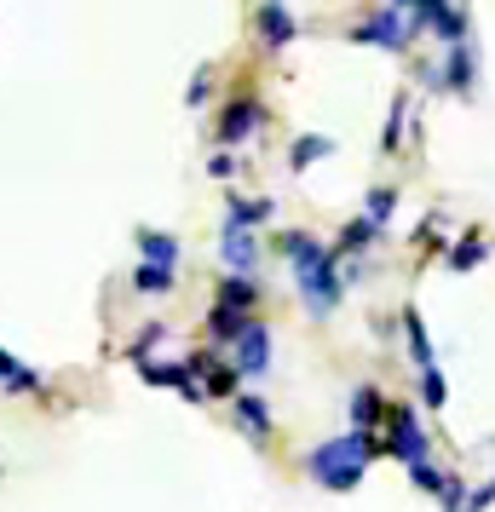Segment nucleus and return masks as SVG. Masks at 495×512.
Masks as SVG:
<instances>
[{
    "label": "nucleus",
    "instance_id": "nucleus-1",
    "mask_svg": "<svg viewBox=\"0 0 495 512\" xmlns=\"http://www.w3.org/2000/svg\"><path fill=\"white\" fill-rule=\"evenodd\" d=\"M277 248H283V259L294 265V288H300V300L311 305V317H334V305H340V294H346L334 248L317 242L311 231H283Z\"/></svg>",
    "mask_w": 495,
    "mask_h": 512
},
{
    "label": "nucleus",
    "instance_id": "nucleus-2",
    "mask_svg": "<svg viewBox=\"0 0 495 512\" xmlns=\"http://www.w3.org/2000/svg\"><path fill=\"white\" fill-rule=\"evenodd\" d=\"M380 455V438H363V432H340V438L317 443L306 455V478L317 489H329V495H352L363 484V472L369 461Z\"/></svg>",
    "mask_w": 495,
    "mask_h": 512
},
{
    "label": "nucleus",
    "instance_id": "nucleus-3",
    "mask_svg": "<svg viewBox=\"0 0 495 512\" xmlns=\"http://www.w3.org/2000/svg\"><path fill=\"white\" fill-rule=\"evenodd\" d=\"M380 455H392V461H403V466L432 461V438H426V426H421V409H409V403H392V409H386Z\"/></svg>",
    "mask_w": 495,
    "mask_h": 512
},
{
    "label": "nucleus",
    "instance_id": "nucleus-4",
    "mask_svg": "<svg viewBox=\"0 0 495 512\" xmlns=\"http://www.w3.org/2000/svg\"><path fill=\"white\" fill-rule=\"evenodd\" d=\"M352 41H375V47H386V52H403L415 41V24H409L403 6H380V12H369V18L352 24Z\"/></svg>",
    "mask_w": 495,
    "mask_h": 512
},
{
    "label": "nucleus",
    "instance_id": "nucleus-5",
    "mask_svg": "<svg viewBox=\"0 0 495 512\" xmlns=\"http://www.w3.org/2000/svg\"><path fill=\"white\" fill-rule=\"evenodd\" d=\"M271 323H254L242 328V340L231 346V369H236V380H260V374H271Z\"/></svg>",
    "mask_w": 495,
    "mask_h": 512
},
{
    "label": "nucleus",
    "instance_id": "nucleus-6",
    "mask_svg": "<svg viewBox=\"0 0 495 512\" xmlns=\"http://www.w3.org/2000/svg\"><path fill=\"white\" fill-rule=\"evenodd\" d=\"M260 127H265V104L254 93H242L219 110V133H213V139H219V150H231V144H248Z\"/></svg>",
    "mask_w": 495,
    "mask_h": 512
},
{
    "label": "nucleus",
    "instance_id": "nucleus-7",
    "mask_svg": "<svg viewBox=\"0 0 495 512\" xmlns=\"http://www.w3.org/2000/svg\"><path fill=\"white\" fill-rule=\"evenodd\" d=\"M432 87L438 93H461V98L478 87V47H472V35L455 41V47H444V70L432 75Z\"/></svg>",
    "mask_w": 495,
    "mask_h": 512
},
{
    "label": "nucleus",
    "instance_id": "nucleus-8",
    "mask_svg": "<svg viewBox=\"0 0 495 512\" xmlns=\"http://www.w3.org/2000/svg\"><path fill=\"white\" fill-rule=\"evenodd\" d=\"M254 24H260L265 52H283V47H294V41H300V24H294V12H288L283 0H265L260 12H254Z\"/></svg>",
    "mask_w": 495,
    "mask_h": 512
},
{
    "label": "nucleus",
    "instance_id": "nucleus-9",
    "mask_svg": "<svg viewBox=\"0 0 495 512\" xmlns=\"http://www.w3.org/2000/svg\"><path fill=\"white\" fill-rule=\"evenodd\" d=\"M190 374H196L202 397H236V369L219 363V351H196V357H190Z\"/></svg>",
    "mask_w": 495,
    "mask_h": 512
},
{
    "label": "nucleus",
    "instance_id": "nucleus-10",
    "mask_svg": "<svg viewBox=\"0 0 495 512\" xmlns=\"http://www.w3.org/2000/svg\"><path fill=\"white\" fill-rule=\"evenodd\" d=\"M254 254H260V236L242 231V225H225L219 231V259L231 265V277H248L254 271Z\"/></svg>",
    "mask_w": 495,
    "mask_h": 512
},
{
    "label": "nucleus",
    "instance_id": "nucleus-11",
    "mask_svg": "<svg viewBox=\"0 0 495 512\" xmlns=\"http://www.w3.org/2000/svg\"><path fill=\"white\" fill-rule=\"evenodd\" d=\"M386 409H392V403L380 397V386H369V380H363V386L352 392V432H363V438H369L375 426H386Z\"/></svg>",
    "mask_w": 495,
    "mask_h": 512
},
{
    "label": "nucleus",
    "instance_id": "nucleus-12",
    "mask_svg": "<svg viewBox=\"0 0 495 512\" xmlns=\"http://www.w3.org/2000/svg\"><path fill=\"white\" fill-rule=\"evenodd\" d=\"M231 409H236V426H242V432H248L254 443H265V438H271V403H265V397H254V392H236V397H231Z\"/></svg>",
    "mask_w": 495,
    "mask_h": 512
},
{
    "label": "nucleus",
    "instance_id": "nucleus-13",
    "mask_svg": "<svg viewBox=\"0 0 495 512\" xmlns=\"http://www.w3.org/2000/svg\"><path fill=\"white\" fill-rule=\"evenodd\" d=\"M139 374L150 380V386H173V392H185L190 403H202V386H196L190 363H139Z\"/></svg>",
    "mask_w": 495,
    "mask_h": 512
},
{
    "label": "nucleus",
    "instance_id": "nucleus-14",
    "mask_svg": "<svg viewBox=\"0 0 495 512\" xmlns=\"http://www.w3.org/2000/svg\"><path fill=\"white\" fill-rule=\"evenodd\" d=\"M277 213V202L271 196H260V202H248V196H236V190H225V225H242V231H254V225H265Z\"/></svg>",
    "mask_w": 495,
    "mask_h": 512
},
{
    "label": "nucleus",
    "instance_id": "nucleus-15",
    "mask_svg": "<svg viewBox=\"0 0 495 512\" xmlns=\"http://www.w3.org/2000/svg\"><path fill=\"white\" fill-rule=\"evenodd\" d=\"M213 305L254 317V305H260V277H219V300H213Z\"/></svg>",
    "mask_w": 495,
    "mask_h": 512
},
{
    "label": "nucleus",
    "instance_id": "nucleus-16",
    "mask_svg": "<svg viewBox=\"0 0 495 512\" xmlns=\"http://www.w3.org/2000/svg\"><path fill=\"white\" fill-rule=\"evenodd\" d=\"M254 323V317H242V311H225V305H213L208 311V346L213 351H231L242 340V328Z\"/></svg>",
    "mask_w": 495,
    "mask_h": 512
},
{
    "label": "nucleus",
    "instance_id": "nucleus-17",
    "mask_svg": "<svg viewBox=\"0 0 495 512\" xmlns=\"http://www.w3.org/2000/svg\"><path fill=\"white\" fill-rule=\"evenodd\" d=\"M139 265H162V271H179V236H167V231H139Z\"/></svg>",
    "mask_w": 495,
    "mask_h": 512
},
{
    "label": "nucleus",
    "instance_id": "nucleus-18",
    "mask_svg": "<svg viewBox=\"0 0 495 512\" xmlns=\"http://www.w3.org/2000/svg\"><path fill=\"white\" fill-rule=\"evenodd\" d=\"M403 340H409V357H415V374H432L438 369V351H432V340H426V328L415 311H403Z\"/></svg>",
    "mask_w": 495,
    "mask_h": 512
},
{
    "label": "nucleus",
    "instance_id": "nucleus-19",
    "mask_svg": "<svg viewBox=\"0 0 495 512\" xmlns=\"http://www.w3.org/2000/svg\"><path fill=\"white\" fill-rule=\"evenodd\" d=\"M375 236H380V225H369L363 213H357V219H346V231H340V242H334V259H340V254H363V248H375Z\"/></svg>",
    "mask_w": 495,
    "mask_h": 512
},
{
    "label": "nucleus",
    "instance_id": "nucleus-20",
    "mask_svg": "<svg viewBox=\"0 0 495 512\" xmlns=\"http://www.w3.org/2000/svg\"><path fill=\"white\" fill-rule=\"evenodd\" d=\"M323 156H334V139H323V133H306V139H294V150H288V167L300 173V167L323 162Z\"/></svg>",
    "mask_w": 495,
    "mask_h": 512
},
{
    "label": "nucleus",
    "instance_id": "nucleus-21",
    "mask_svg": "<svg viewBox=\"0 0 495 512\" xmlns=\"http://www.w3.org/2000/svg\"><path fill=\"white\" fill-rule=\"evenodd\" d=\"M403 116H409V93L392 98V110H386V133H380V156H398L403 144Z\"/></svg>",
    "mask_w": 495,
    "mask_h": 512
},
{
    "label": "nucleus",
    "instance_id": "nucleus-22",
    "mask_svg": "<svg viewBox=\"0 0 495 512\" xmlns=\"http://www.w3.org/2000/svg\"><path fill=\"white\" fill-rule=\"evenodd\" d=\"M478 259H484V236L467 231L461 242H455V248H449V271H455V277H467V271L478 265Z\"/></svg>",
    "mask_w": 495,
    "mask_h": 512
},
{
    "label": "nucleus",
    "instance_id": "nucleus-23",
    "mask_svg": "<svg viewBox=\"0 0 495 512\" xmlns=\"http://www.w3.org/2000/svg\"><path fill=\"white\" fill-rule=\"evenodd\" d=\"M0 386H6V392H35V386H41V374L24 369L18 357H6V351H0Z\"/></svg>",
    "mask_w": 495,
    "mask_h": 512
},
{
    "label": "nucleus",
    "instance_id": "nucleus-24",
    "mask_svg": "<svg viewBox=\"0 0 495 512\" xmlns=\"http://www.w3.org/2000/svg\"><path fill=\"white\" fill-rule=\"evenodd\" d=\"M392 208H398V190H392V185H375V190H369V202H363V219L386 231V219H392Z\"/></svg>",
    "mask_w": 495,
    "mask_h": 512
},
{
    "label": "nucleus",
    "instance_id": "nucleus-25",
    "mask_svg": "<svg viewBox=\"0 0 495 512\" xmlns=\"http://www.w3.org/2000/svg\"><path fill=\"white\" fill-rule=\"evenodd\" d=\"M133 288L139 294H173V271H162V265H133Z\"/></svg>",
    "mask_w": 495,
    "mask_h": 512
},
{
    "label": "nucleus",
    "instance_id": "nucleus-26",
    "mask_svg": "<svg viewBox=\"0 0 495 512\" xmlns=\"http://www.w3.org/2000/svg\"><path fill=\"white\" fill-rule=\"evenodd\" d=\"M421 403H426V409H444V403H449V386H444V374H438V369L421 374Z\"/></svg>",
    "mask_w": 495,
    "mask_h": 512
},
{
    "label": "nucleus",
    "instance_id": "nucleus-27",
    "mask_svg": "<svg viewBox=\"0 0 495 512\" xmlns=\"http://www.w3.org/2000/svg\"><path fill=\"white\" fill-rule=\"evenodd\" d=\"M438 501H444V512H467V484H461L455 472H444V489H438Z\"/></svg>",
    "mask_w": 495,
    "mask_h": 512
},
{
    "label": "nucleus",
    "instance_id": "nucleus-28",
    "mask_svg": "<svg viewBox=\"0 0 495 512\" xmlns=\"http://www.w3.org/2000/svg\"><path fill=\"white\" fill-rule=\"evenodd\" d=\"M162 334H167V323H144V328H139V340L127 346V351H133V363H150V346H156Z\"/></svg>",
    "mask_w": 495,
    "mask_h": 512
},
{
    "label": "nucleus",
    "instance_id": "nucleus-29",
    "mask_svg": "<svg viewBox=\"0 0 495 512\" xmlns=\"http://www.w3.org/2000/svg\"><path fill=\"white\" fill-rule=\"evenodd\" d=\"M409 478H415V489H432V495H438V489H444V472H438V466H432V461L409 466Z\"/></svg>",
    "mask_w": 495,
    "mask_h": 512
},
{
    "label": "nucleus",
    "instance_id": "nucleus-30",
    "mask_svg": "<svg viewBox=\"0 0 495 512\" xmlns=\"http://www.w3.org/2000/svg\"><path fill=\"white\" fill-rule=\"evenodd\" d=\"M208 173H213V179H231V173H236V156H231V150H213V156H208Z\"/></svg>",
    "mask_w": 495,
    "mask_h": 512
},
{
    "label": "nucleus",
    "instance_id": "nucleus-31",
    "mask_svg": "<svg viewBox=\"0 0 495 512\" xmlns=\"http://www.w3.org/2000/svg\"><path fill=\"white\" fill-rule=\"evenodd\" d=\"M490 501H495V478H490L484 489H472V495H467V512H484Z\"/></svg>",
    "mask_w": 495,
    "mask_h": 512
},
{
    "label": "nucleus",
    "instance_id": "nucleus-32",
    "mask_svg": "<svg viewBox=\"0 0 495 512\" xmlns=\"http://www.w3.org/2000/svg\"><path fill=\"white\" fill-rule=\"evenodd\" d=\"M190 104H208V70H196V81H190Z\"/></svg>",
    "mask_w": 495,
    "mask_h": 512
}]
</instances>
